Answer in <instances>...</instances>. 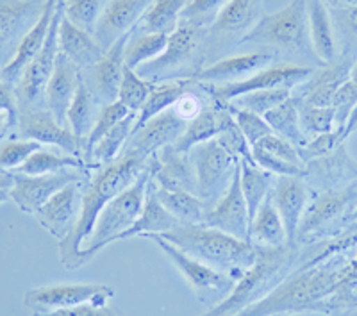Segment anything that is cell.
Listing matches in <instances>:
<instances>
[{"label": "cell", "instance_id": "1", "mask_svg": "<svg viewBox=\"0 0 357 316\" xmlns=\"http://www.w3.org/2000/svg\"><path fill=\"white\" fill-rule=\"evenodd\" d=\"M149 158L134 150H127L118 156L113 163L97 168L93 174L86 179L82 188V202L79 218L66 238L59 241L61 263L70 270L82 266L81 250L86 239L91 236L100 216L102 209L113 200L116 195L138 181L139 175L149 168Z\"/></svg>", "mask_w": 357, "mask_h": 316}, {"label": "cell", "instance_id": "2", "mask_svg": "<svg viewBox=\"0 0 357 316\" xmlns=\"http://www.w3.org/2000/svg\"><path fill=\"white\" fill-rule=\"evenodd\" d=\"M159 236L191 257L234 277L236 280L256 263L259 252L257 245L234 238L218 229L207 227L204 223H181Z\"/></svg>", "mask_w": 357, "mask_h": 316}, {"label": "cell", "instance_id": "3", "mask_svg": "<svg viewBox=\"0 0 357 316\" xmlns=\"http://www.w3.org/2000/svg\"><path fill=\"white\" fill-rule=\"evenodd\" d=\"M298 245L284 247H259L256 263L236 280V286L222 302L207 309L200 316H236L256 304L266 293L272 292L280 280L284 279L296 259H298Z\"/></svg>", "mask_w": 357, "mask_h": 316}, {"label": "cell", "instance_id": "4", "mask_svg": "<svg viewBox=\"0 0 357 316\" xmlns=\"http://www.w3.org/2000/svg\"><path fill=\"white\" fill-rule=\"evenodd\" d=\"M207 25L181 18L177 27L168 36L165 52L154 61L139 66L136 72L154 84L195 81L200 70L207 65Z\"/></svg>", "mask_w": 357, "mask_h": 316}, {"label": "cell", "instance_id": "5", "mask_svg": "<svg viewBox=\"0 0 357 316\" xmlns=\"http://www.w3.org/2000/svg\"><path fill=\"white\" fill-rule=\"evenodd\" d=\"M241 45H257L275 57H314L309 41L307 0H291L279 11L264 15Z\"/></svg>", "mask_w": 357, "mask_h": 316}, {"label": "cell", "instance_id": "6", "mask_svg": "<svg viewBox=\"0 0 357 316\" xmlns=\"http://www.w3.org/2000/svg\"><path fill=\"white\" fill-rule=\"evenodd\" d=\"M151 159V158H149ZM151 184V165L138 177V181L130 184L127 190L116 195L113 200L107 202V206L102 209L98 216L95 229L81 250V263L86 264L91 261L98 252L107 245L118 241L120 234L132 227L134 222L142 215V209L145 206L146 190Z\"/></svg>", "mask_w": 357, "mask_h": 316}, {"label": "cell", "instance_id": "7", "mask_svg": "<svg viewBox=\"0 0 357 316\" xmlns=\"http://www.w3.org/2000/svg\"><path fill=\"white\" fill-rule=\"evenodd\" d=\"M357 207V181L343 188L324 190L311 193L307 207L302 216L296 243L307 245L320 241L324 232L337 222H350L354 209Z\"/></svg>", "mask_w": 357, "mask_h": 316}, {"label": "cell", "instance_id": "8", "mask_svg": "<svg viewBox=\"0 0 357 316\" xmlns=\"http://www.w3.org/2000/svg\"><path fill=\"white\" fill-rule=\"evenodd\" d=\"M145 239H151L152 243L158 245L168 259L172 261L175 268L178 270V273L186 279L188 286L191 288V292L199 296V300H202L204 304H207L209 308L216 306L218 302H222L229 293L234 289L236 279L234 277L227 276V273L215 270L209 264L202 263V261L191 257L190 254L183 252L181 248L175 247L174 243H170L168 239H165L159 234H145Z\"/></svg>", "mask_w": 357, "mask_h": 316}, {"label": "cell", "instance_id": "9", "mask_svg": "<svg viewBox=\"0 0 357 316\" xmlns=\"http://www.w3.org/2000/svg\"><path fill=\"white\" fill-rule=\"evenodd\" d=\"M314 72V68L298 63H280V65H270L268 68L254 73L250 77L243 79L240 82H227V84H204L197 82L206 97L216 105H227L238 97L250 91H259V89H273V88H288L295 89L301 86L309 75Z\"/></svg>", "mask_w": 357, "mask_h": 316}, {"label": "cell", "instance_id": "10", "mask_svg": "<svg viewBox=\"0 0 357 316\" xmlns=\"http://www.w3.org/2000/svg\"><path fill=\"white\" fill-rule=\"evenodd\" d=\"M63 17H65V0H57L49 36L45 40L38 56L29 63L27 68L22 72L20 79L15 84V91H17L22 110L40 107L41 102H45V89H47L54 66H56V59L59 56V25H61Z\"/></svg>", "mask_w": 357, "mask_h": 316}, {"label": "cell", "instance_id": "11", "mask_svg": "<svg viewBox=\"0 0 357 316\" xmlns=\"http://www.w3.org/2000/svg\"><path fill=\"white\" fill-rule=\"evenodd\" d=\"M188 154L195 172L197 195L211 206L227 190L240 161L216 138L193 146Z\"/></svg>", "mask_w": 357, "mask_h": 316}, {"label": "cell", "instance_id": "12", "mask_svg": "<svg viewBox=\"0 0 357 316\" xmlns=\"http://www.w3.org/2000/svg\"><path fill=\"white\" fill-rule=\"evenodd\" d=\"M263 18V0H229L209 27L207 65L216 61L223 49L241 45L243 38Z\"/></svg>", "mask_w": 357, "mask_h": 316}, {"label": "cell", "instance_id": "13", "mask_svg": "<svg viewBox=\"0 0 357 316\" xmlns=\"http://www.w3.org/2000/svg\"><path fill=\"white\" fill-rule=\"evenodd\" d=\"M114 296V289L104 284H50L25 293V306L34 313H49L81 304L106 306Z\"/></svg>", "mask_w": 357, "mask_h": 316}, {"label": "cell", "instance_id": "14", "mask_svg": "<svg viewBox=\"0 0 357 316\" xmlns=\"http://www.w3.org/2000/svg\"><path fill=\"white\" fill-rule=\"evenodd\" d=\"M18 133L25 140H33L41 145L57 146L65 154L73 156V158H84L86 143L77 138L68 126L57 122L47 107L45 110L43 107L22 110L20 120H18Z\"/></svg>", "mask_w": 357, "mask_h": 316}, {"label": "cell", "instance_id": "15", "mask_svg": "<svg viewBox=\"0 0 357 316\" xmlns=\"http://www.w3.org/2000/svg\"><path fill=\"white\" fill-rule=\"evenodd\" d=\"M202 223L207 227L227 232L234 238L250 241V218H248L247 202H245L243 190H241L240 163H238V167L232 174L227 190L220 195V199L216 202L207 207Z\"/></svg>", "mask_w": 357, "mask_h": 316}, {"label": "cell", "instance_id": "16", "mask_svg": "<svg viewBox=\"0 0 357 316\" xmlns=\"http://www.w3.org/2000/svg\"><path fill=\"white\" fill-rule=\"evenodd\" d=\"M47 0H0V70L9 65L27 31L41 17Z\"/></svg>", "mask_w": 357, "mask_h": 316}, {"label": "cell", "instance_id": "17", "mask_svg": "<svg viewBox=\"0 0 357 316\" xmlns=\"http://www.w3.org/2000/svg\"><path fill=\"white\" fill-rule=\"evenodd\" d=\"M13 174H15V186L11 191V200L17 204L18 209L29 215H36V211L65 186L84 181L91 175L81 170H65L45 175H25L17 172Z\"/></svg>", "mask_w": 357, "mask_h": 316}, {"label": "cell", "instance_id": "18", "mask_svg": "<svg viewBox=\"0 0 357 316\" xmlns=\"http://www.w3.org/2000/svg\"><path fill=\"white\" fill-rule=\"evenodd\" d=\"M130 34H132V31L123 34L109 50H106L100 61H97L89 68L81 70V77L84 81L86 88L89 89V93L95 98V102L102 107L118 100L123 68H126L123 52H126V45Z\"/></svg>", "mask_w": 357, "mask_h": 316}, {"label": "cell", "instance_id": "19", "mask_svg": "<svg viewBox=\"0 0 357 316\" xmlns=\"http://www.w3.org/2000/svg\"><path fill=\"white\" fill-rule=\"evenodd\" d=\"M154 0H107L95 25L93 36L104 50H109L123 34L138 27Z\"/></svg>", "mask_w": 357, "mask_h": 316}, {"label": "cell", "instance_id": "20", "mask_svg": "<svg viewBox=\"0 0 357 316\" xmlns=\"http://www.w3.org/2000/svg\"><path fill=\"white\" fill-rule=\"evenodd\" d=\"M84 183L86 179L68 184L61 191H57L52 199L47 200L34 215L41 227L59 241L70 234V231L77 222L79 213H81Z\"/></svg>", "mask_w": 357, "mask_h": 316}, {"label": "cell", "instance_id": "21", "mask_svg": "<svg viewBox=\"0 0 357 316\" xmlns=\"http://www.w3.org/2000/svg\"><path fill=\"white\" fill-rule=\"evenodd\" d=\"M275 54L266 49L252 50L238 56H227L209 63L200 70L195 77L197 82L204 84H227V82H240L250 77L254 73L268 68L272 65Z\"/></svg>", "mask_w": 357, "mask_h": 316}, {"label": "cell", "instance_id": "22", "mask_svg": "<svg viewBox=\"0 0 357 316\" xmlns=\"http://www.w3.org/2000/svg\"><path fill=\"white\" fill-rule=\"evenodd\" d=\"M309 199H311V190L302 177H289V175L275 177L272 188V200L279 211L282 223H284L288 245H293V247L298 245L296 236H298V227H301Z\"/></svg>", "mask_w": 357, "mask_h": 316}, {"label": "cell", "instance_id": "23", "mask_svg": "<svg viewBox=\"0 0 357 316\" xmlns=\"http://www.w3.org/2000/svg\"><path fill=\"white\" fill-rule=\"evenodd\" d=\"M307 186L318 190H334L357 181V163L349 156L347 143L324 158L311 159L304 165V177Z\"/></svg>", "mask_w": 357, "mask_h": 316}, {"label": "cell", "instance_id": "24", "mask_svg": "<svg viewBox=\"0 0 357 316\" xmlns=\"http://www.w3.org/2000/svg\"><path fill=\"white\" fill-rule=\"evenodd\" d=\"M151 179L161 190H186L197 193L195 172L188 152H178L174 145L158 150L149 159Z\"/></svg>", "mask_w": 357, "mask_h": 316}, {"label": "cell", "instance_id": "25", "mask_svg": "<svg viewBox=\"0 0 357 316\" xmlns=\"http://www.w3.org/2000/svg\"><path fill=\"white\" fill-rule=\"evenodd\" d=\"M186 120H183L174 110L165 111L149 120L142 129L134 130L123 152L134 150L143 156L155 154L158 150L165 149V146L175 145L186 130Z\"/></svg>", "mask_w": 357, "mask_h": 316}, {"label": "cell", "instance_id": "26", "mask_svg": "<svg viewBox=\"0 0 357 316\" xmlns=\"http://www.w3.org/2000/svg\"><path fill=\"white\" fill-rule=\"evenodd\" d=\"M352 61L354 59H350V57H340L333 65L314 70L309 75V79H305L301 86H296L301 89H298V93H293V97L304 105L327 107V105L333 104L337 88L349 79Z\"/></svg>", "mask_w": 357, "mask_h": 316}, {"label": "cell", "instance_id": "27", "mask_svg": "<svg viewBox=\"0 0 357 316\" xmlns=\"http://www.w3.org/2000/svg\"><path fill=\"white\" fill-rule=\"evenodd\" d=\"M81 82V70L59 52L56 66L45 89V107L54 114L57 122L66 126V113Z\"/></svg>", "mask_w": 357, "mask_h": 316}, {"label": "cell", "instance_id": "28", "mask_svg": "<svg viewBox=\"0 0 357 316\" xmlns=\"http://www.w3.org/2000/svg\"><path fill=\"white\" fill-rule=\"evenodd\" d=\"M57 8V0H47V6H45L41 17L38 18L36 24L29 29L27 34L24 36V40L18 45V50L15 54L9 65H6L4 68L0 70V79L8 84L15 86L20 79L22 72L27 68V65L33 61L34 57L38 56V52L43 47L45 40L49 36V29L50 24H52L54 13H56Z\"/></svg>", "mask_w": 357, "mask_h": 316}, {"label": "cell", "instance_id": "29", "mask_svg": "<svg viewBox=\"0 0 357 316\" xmlns=\"http://www.w3.org/2000/svg\"><path fill=\"white\" fill-rule=\"evenodd\" d=\"M309 41L314 57L324 66L333 65L340 59L336 34L329 8L321 0H307Z\"/></svg>", "mask_w": 357, "mask_h": 316}, {"label": "cell", "instance_id": "30", "mask_svg": "<svg viewBox=\"0 0 357 316\" xmlns=\"http://www.w3.org/2000/svg\"><path fill=\"white\" fill-rule=\"evenodd\" d=\"M59 52L66 56L79 70H86L97 61H100L106 50L102 49L91 33L63 17L59 25Z\"/></svg>", "mask_w": 357, "mask_h": 316}, {"label": "cell", "instance_id": "31", "mask_svg": "<svg viewBox=\"0 0 357 316\" xmlns=\"http://www.w3.org/2000/svg\"><path fill=\"white\" fill-rule=\"evenodd\" d=\"M181 225L178 220L174 215H170L162 204L159 202L158 197L154 193V186H152V181L149 184V190H146L145 197V206L142 209V215L138 216V220L134 222L132 227L127 229L123 234H120L118 241L122 239L134 238V236H145V234H162V232L170 231V229Z\"/></svg>", "mask_w": 357, "mask_h": 316}, {"label": "cell", "instance_id": "32", "mask_svg": "<svg viewBox=\"0 0 357 316\" xmlns=\"http://www.w3.org/2000/svg\"><path fill=\"white\" fill-rule=\"evenodd\" d=\"M250 241L257 247H284L288 245L284 223L272 200V193L261 204L259 211L250 222Z\"/></svg>", "mask_w": 357, "mask_h": 316}, {"label": "cell", "instance_id": "33", "mask_svg": "<svg viewBox=\"0 0 357 316\" xmlns=\"http://www.w3.org/2000/svg\"><path fill=\"white\" fill-rule=\"evenodd\" d=\"M136 113H130L129 116L123 118L122 122L114 126L109 133H106L95 143V146L89 150L88 158H86V165L91 172H95L97 168L104 167V165H109L113 163L118 156L122 154L123 149H126L127 142L132 136L134 123H136Z\"/></svg>", "mask_w": 357, "mask_h": 316}, {"label": "cell", "instance_id": "34", "mask_svg": "<svg viewBox=\"0 0 357 316\" xmlns=\"http://www.w3.org/2000/svg\"><path fill=\"white\" fill-rule=\"evenodd\" d=\"M152 181V179H151ZM154 186V183H152ZM154 193L162 207L178 220V223H202L209 204L197 193L186 190H161L154 186Z\"/></svg>", "mask_w": 357, "mask_h": 316}, {"label": "cell", "instance_id": "35", "mask_svg": "<svg viewBox=\"0 0 357 316\" xmlns=\"http://www.w3.org/2000/svg\"><path fill=\"white\" fill-rule=\"evenodd\" d=\"M240 175L241 190H243V197L248 209V218L252 222L257 211H259L261 204L264 202L268 195L272 193L275 175L263 170L256 161H248V159H241L240 161Z\"/></svg>", "mask_w": 357, "mask_h": 316}, {"label": "cell", "instance_id": "36", "mask_svg": "<svg viewBox=\"0 0 357 316\" xmlns=\"http://www.w3.org/2000/svg\"><path fill=\"white\" fill-rule=\"evenodd\" d=\"M195 84V81H170V82H161V84H155V88L152 89V93L149 95L146 102L143 104L142 111L136 116V123H134V130L142 129L149 120H152L158 114L165 113V111L172 110L175 105V102L178 100V97L183 93H186L191 86Z\"/></svg>", "mask_w": 357, "mask_h": 316}, {"label": "cell", "instance_id": "37", "mask_svg": "<svg viewBox=\"0 0 357 316\" xmlns=\"http://www.w3.org/2000/svg\"><path fill=\"white\" fill-rule=\"evenodd\" d=\"M100 110L102 105H98L95 102V98L91 97L89 89L86 88L84 81L81 77L77 93L73 97L68 113H66V126L72 129V133L77 138H81L86 143L89 133H91L95 122H97L98 114H100Z\"/></svg>", "mask_w": 357, "mask_h": 316}, {"label": "cell", "instance_id": "38", "mask_svg": "<svg viewBox=\"0 0 357 316\" xmlns=\"http://www.w3.org/2000/svg\"><path fill=\"white\" fill-rule=\"evenodd\" d=\"M168 36L165 33H142L134 29L130 38L127 40L126 52H123V61L126 66L132 70H138L139 66L154 61L155 57L165 52L168 45Z\"/></svg>", "mask_w": 357, "mask_h": 316}, {"label": "cell", "instance_id": "39", "mask_svg": "<svg viewBox=\"0 0 357 316\" xmlns=\"http://www.w3.org/2000/svg\"><path fill=\"white\" fill-rule=\"evenodd\" d=\"M188 2L190 0H154L139 20L136 31L170 34L183 18Z\"/></svg>", "mask_w": 357, "mask_h": 316}, {"label": "cell", "instance_id": "40", "mask_svg": "<svg viewBox=\"0 0 357 316\" xmlns=\"http://www.w3.org/2000/svg\"><path fill=\"white\" fill-rule=\"evenodd\" d=\"M264 120L270 126V129L280 136V138L288 140L293 145L304 146L305 145V136L302 133L301 127V113H298V100L295 97H289L282 104L273 107L272 111H268L264 114Z\"/></svg>", "mask_w": 357, "mask_h": 316}, {"label": "cell", "instance_id": "41", "mask_svg": "<svg viewBox=\"0 0 357 316\" xmlns=\"http://www.w3.org/2000/svg\"><path fill=\"white\" fill-rule=\"evenodd\" d=\"M65 170H81L86 174H91L86 163L79 158H73V156H61L56 154L52 150L40 149L36 150L27 161L22 165L17 170V174H25V175H45V174H57V172Z\"/></svg>", "mask_w": 357, "mask_h": 316}, {"label": "cell", "instance_id": "42", "mask_svg": "<svg viewBox=\"0 0 357 316\" xmlns=\"http://www.w3.org/2000/svg\"><path fill=\"white\" fill-rule=\"evenodd\" d=\"M216 133H218V107L209 102L193 120L188 122L186 130L174 146L178 152H190L193 146L215 140Z\"/></svg>", "mask_w": 357, "mask_h": 316}, {"label": "cell", "instance_id": "43", "mask_svg": "<svg viewBox=\"0 0 357 316\" xmlns=\"http://www.w3.org/2000/svg\"><path fill=\"white\" fill-rule=\"evenodd\" d=\"M216 107H218V133H216V140H218V142L222 143L238 161H241V159L254 161L250 145H248L245 134L241 133L240 126L236 123L231 110H229L227 105H216Z\"/></svg>", "mask_w": 357, "mask_h": 316}, {"label": "cell", "instance_id": "44", "mask_svg": "<svg viewBox=\"0 0 357 316\" xmlns=\"http://www.w3.org/2000/svg\"><path fill=\"white\" fill-rule=\"evenodd\" d=\"M340 57H357V8H329Z\"/></svg>", "mask_w": 357, "mask_h": 316}, {"label": "cell", "instance_id": "45", "mask_svg": "<svg viewBox=\"0 0 357 316\" xmlns=\"http://www.w3.org/2000/svg\"><path fill=\"white\" fill-rule=\"evenodd\" d=\"M154 88V82L146 81V79H143L136 70L126 66V68H123V77L122 84H120L118 100L122 102L130 113L138 114Z\"/></svg>", "mask_w": 357, "mask_h": 316}, {"label": "cell", "instance_id": "46", "mask_svg": "<svg viewBox=\"0 0 357 316\" xmlns=\"http://www.w3.org/2000/svg\"><path fill=\"white\" fill-rule=\"evenodd\" d=\"M291 95L293 89L288 88L259 89V91H250V93L241 95V97H238L236 100H232L231 104L227 105H234V107H240V110H247L250 111V113L264 116L268 111H272L273 107H277L279 104L288 100Z\"/></svg>", "mask_w": 357, "mask_h": 316}, {"label": "cell", "instance_id": "47", "mask_svg": "<svg viewBox=\"0 0 357 316\" xmlns=\"http://www.w3.org/2000/svg\"><path fill=\"white\" fill-rule=\"evenodd\" d=\"M298 113H301V127L305 140L336 129V114H334L333 105L317 107V105H304L298 102Z\"/></svg>", "mask_w": 357, "mask_h": 316}, {"label": "cell", "instance_id": "48", "mask_svg": "<svg viewBox=\"0 0 357 316\" xmlns=\"http://www.w3.org/2000/svg\"><path fill=\"white\" fill-rule=\"evenodd\" d=\"M130 114V111L127 110L126 105L122 104L120 100L113 102V104H107L104 105L100 110V114H98L97 122H95L93 129H91V133H89L88 140H86V146H84V161L86 158H88L89 150L93 149L95 143L98 142V140L104 136L106 133H109L111 129H113L114 126H118V123L122 122L123 118H127ZM88 167V165H86Z\"/></svg>", "mask_w": 357, "mask_h": 316}, {"label": "cell", "instance_id": "49", "mask_svg": "<svg viewBox=\"0 0 357 316\" xmlns=\"http://www.w3.org/2000/svg\"><path fill=\"white\" fill-rule=\"evenodd\" d=\"M107 0H65V15L72 24L93 34L102 8Z\"/></svg>", "mask_w": 357, "mask_h": 316}, {"label": "cell", "instance_id": "50", "mask_svg": "<svg viewBox=\"0 0 357 316\" xmlns=\"http://www.w3.org/2000/svg\"><path fill=\"white\" fill-rule=\"evenodd\" d=\"M40 149H43L41 143L25 138L0 142V168L8 172H17Z\"/></svg>", "mask_w": 357, "mask_h": 316}, {"label": "cell", "instance_id": "51", "mask_svg": "<svg viewBox=\"0 0 357 316\" xmlns=\"http://www.w3.org/2000/svg\"><path fill=\"white\" fill-rule=\"evenodd\" d=\"M350 134L347 133V127H337V129L331 130V133L320 134L314 138L307 140L304 146H301V156L304 159V165L311 159L324 158V156L331 154L340 145L347 143Z\"/></svg>", "mask_w": 357, "mask_h": 316}, {"label": "cell", "instance_id": "52", "mask_svg": "<svg viewBox=\"0 0 357 316\" xmlns=\"http://www.w3.org/2000/svg\"><path fill=\"white\" fill-rule=\"evenodd\" d=\"M227 107L231 110L236 123L240 126L241 133L245 134V138H247L250 149L254 145H257L264 136L273 133L270 129V126L266 123V120H264V116H261V114L250 113L247 110H240V107H234V105H227Z\"/></svg>", "mask_w": 357, "mask_h": 316}, {"label": "cell", "instance_id": "53", "mask_svg": "<svg viewBox=\"0 0 357 316\" xmlns=\"http://www.w3.org/2000/svg\"><path fill=\"white\" fill-rule=\"evenodd\" d=\"M252 149H261L264 150V152H268V154L275 156V158L284 159V161L293 163L296 167L304 168V159H302L301 156V146L293 145L288 140L280 138L275 133L264 136V138L261 140L257 145L252 146Z\"/></svg>", "mask_w": 357, "mask_h": 316}, {"label": "cell", "instance_id": "54", "mask_svg": "<svg viewBox=\"0 0 357 316\" xmlns=\"http://www.w3.org/2000/svg\"><path fill=\"white\" fill-rule=\"evenodd\" d=\"M331 105H333L334 114H336V129L337 127H347L350 114L357 107V88L349 79L337 88Z\"/></svg>", "mask_w": 357, "mask_h": 316}, {"label": "cell", "instance_id": "55", "mask_svg": "<svg viewBox=\"0 0 357 316\" xmlns=\"http://www.w3.org/2000/svg\"><path fill=\"white\" fill-rule=\"evenodd\" d=\"M227 2L229 0H190L183 13V18L211 27L218 13L225 8Z\"/></svg>", "mask_w": 357, "mask_h": 316}, {"label": "cell", "instance_id": "56", "mask_svg": "<svg viewBox=\"0 0 357 316\" xmlns=\"http://www.w3.org/2000/svg\"><path fill=\"white\" fill-rule=\"evenodd\" d=\"M34 316H123V313L111 304H81L75 308L56 309V311L49 313H34Z\"/></svg>", "mask_w": 357, "mask_h": 316}, {"label": "cell", "instance_id": "57", "mask_svg": "<svg viewBox=\"0 0 357 316\" xmlns=\"http://www.w3.org/2000/svg\"><path fill=\"white\" fill-rule=\"evenodd\" d=\"M206 105L207 104H204L202 95H199V91L190 88L186 93H183L181 97H178V100L175 102V105L172 107V110H174L178 116L183 118V120L190 122V120H193V118H195L197 114L206 107Z\"/></svg>", "mask_w": 357, "mask_h": 316}, {"label": "cell", "instance_id": "58", "mask_svg": "<svg viewBox=\"0 0 357 316\" xmlns=\"http://www.w3.org/2000/svg\"><path fill=\"white\" fill-rule=\"evenodd\" d=\"M0 111H4L11 116V120L17 123L20 120V102H18L17 91L11 84L4 82L0 79Z\"/></svg>", "mask_w": 357, "mask_h": 316}, {"label": "cell", "instance_id": "59", "mask_svg": "<svg viewBox=\"0 0 357 316\" xmlns=\"http://www.w3.org/2000/svg\"><path fill=\"white\" fill-rule=\"evenodd\" d=\"M13 186H15V174L0 168V204L11 200Z\"/></svg>", "mask_w": 357, "mask_h": 316}, {"label": "cell", "instance_id": "60", "mask_svg": "<svg viewBox=\"0 0 357 316\" xmlns=\"http://www.w3.org/2000/svg\"><path fill=\"white\" fill-rule=\"evenodd\" d=\"M15 127H17V123L13 122L11 116L8 113H4V111H0V140L4 138L6 134L15 129Z\"/></svg>", "mask_w": 357, "mask_h": 316}, {"label": "cell", "instance_id": "61", "mask_svg": "<svg viewBox=\"0 0 357 316\" xmlns=\"http://www.w3.org/2000/svg\"><path fill=\"white\" fill-rule=\"evenodd\" d=\"M327 8H357V0H321Z\"/></svg>", "mask_w": 357, "mask_h": 316}, {"label": "cell", "instance_id": "62", "mask_svg": "<svg viewBox=\"0 0 357 316\" xmlns=\"http://www.w3.org/2000/svg\"><path fill=\"white\" fill-rule=\"evenodd\" d=\"M349 81L352 82L354 86L357 88V57L352 61V65H350V72H349Z\"/></svg>", "mask_w": 357, "mask_h": 316}, {"label": "cell", "instance_id": "63", "mask_svg": "<svg viewBox=\"0 0 357 316\" xmlns=\"http://www.w3.org/2000/svg\"><path fill=\"white\" fill-rule=\"evenodd\" d=\"M350 222H357V207L356 209H354V213H352V216H350Z\"/></svg>", "mask_w": 357, "mask_h": 316}, {"label": "cell", "instance_id": "64", "mask_svg": "<svg viewBox=\"0 0 357 316\" xmlns=\"http://www.w3.org/2000/svg\"><path fill=\"white\" fill-rule=\"evenodd\" d=\"M286 316H298V315H286Z\"/></svg>", "mask_w": 357, "mask_h": 316}]
</instances>
